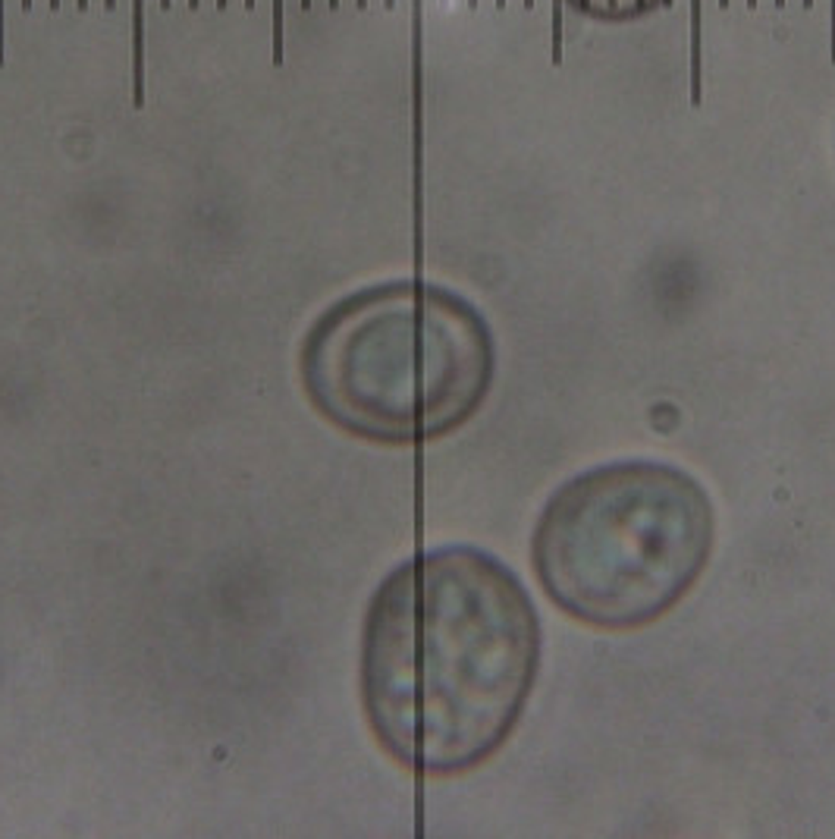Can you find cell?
<instances>
[{
	"instance_id": "obj_13",
	"label": "cell",
	"mask_w": 835,
	"mask_h": 839,
	"mask_svg": "<svg viewBox=\"0 0 835 839\" xmlns=\"http://www.w3.org/2000/svg\"><path fill=\"white\" fill-rule=\"evenodd\" d=\"M308 6H311V0H302V10H308Z\"/></svg>"
},
{
	"instance_id": "obj_4",
	"label": "cell",
	"mask_w": 835,
	"mask_h": 839,
	"mask_svg": "<svg viewBox=\"0 0 835 839\" xmlns=\"http://www.w3.org/2000/svg\"><path fill=\"white\" fill-rule=\"evenodd\" d=\"M575 13H584L587 19L597 23H634V19L647 16V13L666 6L669 0H565Z\"/></svg>"
},
{
	"instance_id": "obj_18",
	"label": "cell",
	"mask_w": 835,
	"mask_h": 839,
	"mask_svg": "<svg viewBox=\"0 0 835 839\" xmlns=\"http://www.w3.org/2000/svg\"><path fill=\"white\" fill-rule=\"evenodd\" d=\"M359 6H365V0H359Z\"/></svg>"
},
{
	"instance_id": "obj_7",
	"label": "cell",
	"mask_w": 835,
	"mask_h": 839,
	"mask_svg": "<svg viewBox=\"0 0 835 839\" xmlns=\"http://www.w3.org/2000/svg\"><path fill=\"white\" fill-rule=\"evenodd\" d=\"M0 66H4V0H0Z\"/></svg>"
},
{
	"instance_id": "obj_5",
	"label": "cell",
	"mask_w": 835,
	"mask_h": 839,
	"mask_svg": "<svg viewBox=\"0 0 835 839\" xmlns=\"http://www.w3.org/2000/svg\"><path fill=\"white\" fill-rule=\"evenodd\" d=\"M133 82L135 107L145 104V0H133Z\"/></svg>"
},
{
	"instance_id": "obj_12",
	"label": "cell",
	"mask_w": 835,
	"mask_h": 839,
	"mask_svg": "<svg viewBox=\"0 0 835 839\" xmlns=\"http://www.w3.org/2000/svg\"><path fill=\"white\" fill-rule=\"evenodd\" d=\"M189 6H192V10H198V0H189Z\"/></svg>"
},
{
	"instance_id": "obj_2",
	"label": "cell",
	"mask_w": 835,
	"mask_h": 839,
	"mask_svg": "<svg viewBox=\"0 0 835 839\" xmlns=\"http://www.w3.org/2000/svg\"><path fill=\"white\" fill-rule=\"evenodd\" d=\"M496 343L453 290L396 280L339 302L302 352L311 406L352 438L415 447L449 438L487 402Z\"/></svg>"
},
{
	"instance_id": "obj_9",
	"label": "cell",
	"mask_w": 835,
	"mask_h": 839,
	"mask_svg": "<svg viewBox=\"0 0 835 839\" xmlns=\"http://www.w3.org/2000/svg\"><path fill=\"white\" fill-rule=\"evenodd\" d=\"M47 4H51V10H57V6H60V0H47Z\"/></svg>"
},
{
	"instance_id": "obj_8",
	"label": "cell",
	"mask_w": 835,
	"mask_h": 839,
	"mask_svg": "<svg viewBox=\"0 0 835 839\" xmlns=\"http://www.w3.org/2000/svg\"><path fill=\"white\" fill-rule=\"evenodd\" d=\"M161 6H163V10H170V6H173V0H161Z\"/></svg>"
},
{
	"instance_id": "obj_6",
	"label": "cell",
	"mask_w": 835,
	"mask_h": 839,
	"mask_svg": "<svg viewBox=\"0 0 835 839\" xmlns=\"http://www.w3.org/2000/svg\"><path fill=\"white\" fill-rule=\"evenodd\" d=\"M273 64H283V0H273Z\"/></svg>"
},
{
	"instance_id": "obj_16",
	"label": "cell",
	"mask_w": 835,
	"mask_h": 839,
	"mask_svg": "<svg viewBox=\"0 0 835 839\" xmlns=\"http://www.w3.org/2000/svg\"><path fill=\"white\" fill-rule=\"evenodd\" d=\"M107 6H116V0H107Z\"/></svg>"
},
{
	"instance_id": "obj_10",
	"label": "cell",
	"mask_w": 835,
	"mask_h": 839,
	"mask_svg": "<svg viewBox=\"0 0 835 839\" xmlns=\"http://www.w3.org/2000/svg\"><path fill=\"white\" fill-rule=\"evenodd\" d=\"M76 4H79V10H85V6H88V0H76Z\"/></svg>"
},
{
	"instance_id": "obj_11",
	"label": "cell",
	"mask_w": 835,
	"mask_h": 839,
	"mask_svg": "<svg viewBox=\"0 0 835 839\" xmlns=\"http://www.w3.org/2000/svg\"><path fill=\"white\" fill-rule=\"evenodd\" d=\"M29 6H32V0H23V10H29Z\"/></svg>"
},
{
	"instance_id": "obj_15",
	"label": "cell",
	"mask_w": 835,
	"mask_h": 839,
	"mask_svg": "<svg viewBox=\"0 0 835 839\" xmlns=\"http://www.w3.org/2000/svg\"><path fill=\"white\" fill-rule=\"evenodd\" d=\"M217 6H221V10H223V6H227V0H217Z\"/></svg>"
},
{
	"instance_id": "obj_3",
	"label": "cell",
	"mask_w": 835,
	"mask_h": 839,
	"mask_svg": "<svg viewBox=\"0 0 835 839\" xmlns=\"http://www.w3.org/2000/svg\"><path fill=\"white\" fill-rule=\"evenodd\" d=\"M713 544L716 509L694 475L673 462L615 459L546 497L531 531V569L575 623L634 632L691 595Z\"/></svg>"
},
{
	"instance_id": "obj_14",
	"label": "cell",
	"mask_w": 835,
	"mask_h": 839,
	"mask_svg": "<svg viewBox=\"0 0 835 839\" xmlns=\"http://www.w3.org/2000/svg\"><path fill=\"white\" fill-rule=\"evenodd\" d=\"M245 6H249V10H251V6H255V0H245Z\"/></svg>"
},
{
	"instance_id": "obj_17",
	"label": "cell",
	"mask_w": 835,
	"mask_h": 839,
	"mask_svg": "<svg viewBox=\"0 0 835 839\" xmlns=\"http://www.w3.org/2000/svg\"><path fill=\"white\" fill-rule=\"evenodd\" d=\"M337 4H339V0H330V6H337Z\"/></svg>"
},
{
	"instance_id": "obj_1",
	"label": "cell",
	"mask_w": 835,
	"mask_h": 839,
	"mask_svg": "<svg viewBox=\"0 0 835 839\" xmlns=\"http://www.w3.org/2000/svg\"><path fill=\"white\" fill-rule=\"evenodd\" d=\"M540 673L522 578L471 544L421 550L378 585L359 695L374 739L418 776H458L509 742Z\"/></svg>"
}]
</instances>
